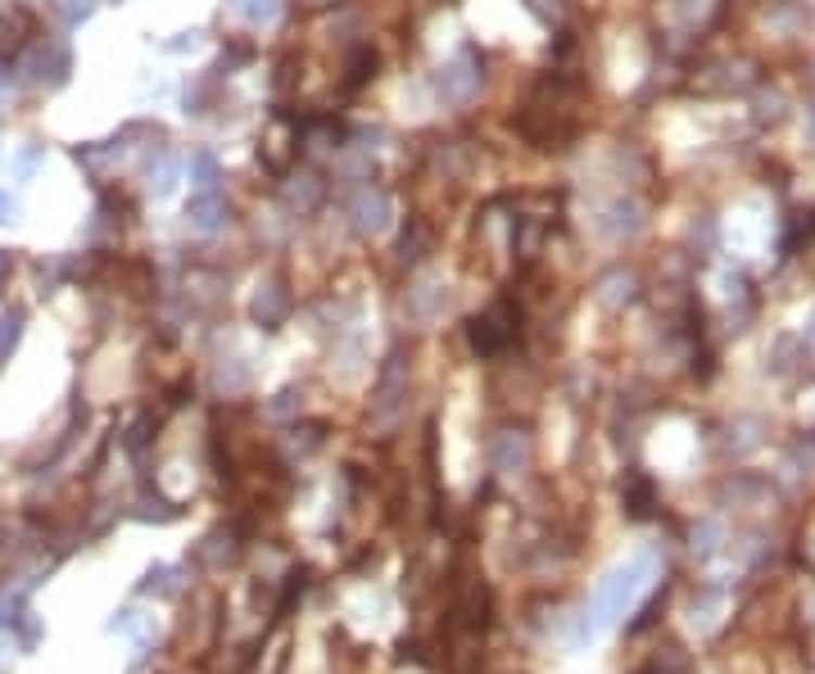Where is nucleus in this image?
Listing matches in <instances>:
<instances>
[{
    "label": "nucleus",
    "mask_w": 815,
    "mask_h": 674,
    "mask_svg": "<svg viewBox=\"0 0 815 674\" xmlns=\"http://www.w3.org/2000/svg\"><path fill=\"white\" fill-rule=\"evenodd\" d=\"M648 584H652V557L648 553L621 561L617 570H607V575L598 580V588H594V598L584 602V611L575 615L571 647H584V643H594L598 634H607L634 602L644 598Z\"/></svg>",
    "instance_id": "f257e3e1"
},
{
    "label": "nucleus",
    "mask_w": 815,
    "mask_h": 674,
    "mask_svg": "<svg viewBox=\"0 0 815 674\" xmlns=\"http://www.w3.org/2000/svg\"><path fill=\"white\" fill-rule=\"evenodd\" d=\"M109 634H122V638H132V647H145L150 638H155V615H145L137 607H127L109 620Z\"/></svg>",
    "instance_id": "f03ea898"
},
{
    "label": "nucleus",
    "mask_w": 815,
    "mask_h": 674,
    "mask_svg": "<svg viewBox=\"0 0 815 674\" xmlns=\"http://www.w3.org/2000/svg\"><path fill=\"white\" fill-rule=\"evenodd\" d=\"M18 322H23L18 313H14V317H5V322H0V358H5V353L14 349V340H18Z\"/></svg>",
    "instance_id": "7ed1b4c3"
},
{
    "label": "nucleus",
    "mask_w": 815,
    "mask_h": 674,
    "mask_svg": "<svg viewBox=\"0 0 815 674\" xmlns=\"http://www.w3.org/2000/svg\"><path fill=\"white\" fill-rule=\"evenodd\" d=\"M18 218V204L10 199V191H0V222H14Z\"/></svg>",
    "instance_id": "20e7f679"
},
{
    "label": "nucleus",
    "mask_w": 815,
    "mask_h": 674,
    "mask_svg": "<svg viewBox=\"0 0 815 674\" xmlns=\"http://www.w3.org/2000/svg\"><path fill=\"white\" fill-rule=\"evenodd\" d=\"M10 276V254H0V281Z\"/></svg>",
    "instance_id": "39448f33"
},
{
    "label": "nucleus",
    "mask_w": 815,
    "mask_h": 674,
    "mask_svg": "<svg viewBox=\"0 0 815 674\" xmlns=\"http://www.w3.org/2000/svg\"><path fill=\"white\" fill-rule=\"evenodd\" d=\"M811 340H815V317H811Z\"/></svg>",
    "instance_id": "423d86ee"
}]
</instances>
